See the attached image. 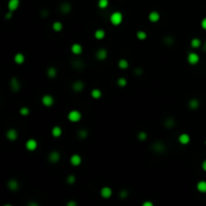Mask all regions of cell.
Listing matches in <instances>:
<instances>
[{"label": "cell", "instance_id": "obj_1", "mask_svg": "<svg viewBox=\"0 0 206 206\" xmlns=\"http://www.w3.org/2000/svg\"><path fill=\"white\" fill-rule=\"evenodd\" d=\"M123 18H124V16L120 11H115V12L112 13L111 16H110V21H111L112 24L115 25V26H118V25H120L121 23L123 22Z\"/></svg>", "mask_w": 206, "mask_h": 206}, {"label": "cell", "instance_id": "obj_2", "mask_svg": "<svg viewBox=\"0 0 206 206\" xmlns=\"http://www.w3.org/2000/svg\"><path fill=\"white\" fill-rule=\"evenodd\" d=\"M67 119H69V121L72 122V123H78L81 119V113L76 111V110H72L67 115Z\"/></svg>", "mask_w": 206, "mask_h": 206}, {"label": "cell", "instance_id": "obj_3", "mask_svg": "<svg viewBox=\"0 0 206 206\" xmlns=\"http://www.w3.org/2000/svg\"><path fill=\"white\" fill-rule=\"evenodd\" d=\"M187 60H188V62L190 64L195 65V64H197L198 62H199V60H200V57H199V55L196 52H190L188 55V57H187Z\"/></svg>", "mask_w": 206, "mask_h": 206}, {"label": "cell", "instance_id": "obj_4", "mask_svg": "<svg viewBox=\"0 0 206 206\" xmlns=\"http://www.w3.org/2000/svg\"><path fill=\"white\" fill-rule=\"evenodd\" d=\"M152 149L155 153H158V154H161L163 152H165V145L161 142H155L153 145H152Z\"/></svg>", "mask_w": 206, "mask_h": 206}, {"label": "cell", "instance_id": "obj_5", "mask_svg": "<svg viewBox=\"0 0 206 206\" xmlns=\"http://www.w3.org/2000/svg\"><path fill=\"white\" fill-rule=\"evenodd\" d=\"M41 103H42L44 107H51L55 104V100H53V98L50 95H44L41 98Z\"/></svg>", "mask_w": 206, "mask_h": 206}, {"label": "cell", "instance_id": "obj_6", "mask_svg": "<svg viewBox=\"0 0 206 206\" xmlns=\"http://www.w3.org/2000/svg\"><path fill=\"white\" fill-rule=\"evenodd\" d=\"M48 160L50 163H57L60 160V154L57 151H52L48 155Z\"/></svg>", "mask_w": 206, "mask_h": 206}, {"label": "cell", "instance_id": "obj_7", "mask_svg": "<svg viewBox=\"0 0 206 206\" xmlns=\"http://www.w3.org/2000/svg\"><path fill=\"white\" fill-rule=\"evenodd\" d=\"M7 187L11 191H17L19 189V183L16 179H10L7 182Z\"/></svg>", "mask_w": 206, "mask_h": 206}, {"label": "cell", "instance_id": "obj_8", "mask_svg": "<svg viewBox=\"0 0 206 206\" xmlns=\"http://www.w3.org/2000/svg\"><path fill=\"white\" fill-rule=\"evenodd\" d=\"M9 85H10V88L13 91V92H18V91H19L20 83H19V81H18V79H16V78H11Z\"/></svg>", "mask_w": 206, "mask_h": 206}, {"label": "cell", "instance_id": "obj_9", "mask_svg": "<svg viewBox=\"0 0 206 206\" xmlns=\"http://www.w3.org/2000/svg\"><path fill=\"white\" fill-rule=\"evenodd\" d=\"M112 194H113V190H112L110 187H103L102 190H101V196H102L103 198H110L112 196Z\"/></svg>", "mask_w": 206, "mask_h": 206}, {"label": "cell", "instance_id": "obj_10", "mask_svg": "<svg viewBox=\"0 0 206 206\" xmlns=\"http://www.w3.org/2000/svg\"><path fill=\"white\" fill-rule=\"evenodd\" d=\"M20 5V0H9L8 1V10L10 11H15L16 9L19 7Z\"/></svg>", "mask_w": 206, "mask_h": 206}, {"label": "cell", "instance_id": "obj_11", "mask_svg": "<svg viewBox=\"0 0 206 206\" xmlns=\"http://www.w3.org/2000/svg\"><path fill=\"white\" fill-rule=\"evenodd\" d=\"M96 57L99 60H105L108 57L107 50H105V48H100V50L96 52Z\"/></svg>", "mask_w": 206, "mask_h": 206}, {"label": "cell", "instance_id": "obj_12", "mask_svg": "<svg viewBox=\"0 0 206 206\" xmlns=\"http://www.w3.org/2000/svg\"><path fill=\"white\" fill-rule=\"evenodd\" d=\"M72 90L74 91V92L79 93V92H81V91L85 88V84L83 83L81 81H74V84H72Z\"/></svg>", "mask_w": 206, "mask_h": 206}, {"label": "cell", "instance_id": "obj_13", "mask_svg": "<svg viewBox=\"0 0 206 206\" xmlns=\"http://www.w3.org/2000/svg\"><path fill=\"white\" fill-rule=\"evenodd\" d=\"M6 137H7V139L10 140V141H15L18 137L17 131L14 130V129H9L7 132H6Z\"/></svg>", "mask_w": 206, "mask_h": 206}, {"label": "cell", "instance_id": "obj_14", "mask_svg": "<svg viewBox=\"0 0 206 206\" xmlns=\"http://www.w3.org/2000/svg\"><path fill=\"white\" fill-rule=\"evenodd\" d=\"M69 162L72 166H79L81 165V157L79 155V154H74L71 155V159H69Z\"/></svg>", "mask_w": 206, "mask_h": 206}, {"label": "cell", "instance_id": "obj_15", "mask_svg": "<svg viewBox=\"0 0 206 206\" xmlns=\"http://www.w3.org/2000/svg\"><path fill=\"white\" fill-rule=\"evenodd\" d=\"M59 10L62 13H64V14H67V13L71 12V3H69V2H64V3H62V5L59 6Z\"/></svg>", "mask_w": 206, "mask_h": 206}, {"label": "cell", "instance_id": "obj_16", "mask_svg": "<svg viewBox=\"0 0 206 206\" xmlns=\"http://www.w3.org/2000/svg\"><path fill=\"white\" fill-rule=\"evenodd\" d=\"M25 147L28 151H34L36 148H37V142L36 140L34 139H29L27 140L26 144H25Z\"/></svg>", "mask_w": 206, "mask_h": 206}, {"label": "cell", "instance_id": "obj_17", "mask_svg": "<svg viewBox=\"0 0 206 206\" xmlns=\"http://www.w3.org/2000/svg\"><path fill=\"white\" fill-rule=\"evenodd\" d=\"M178 141L182 145H187L190 142V136L188 134H186V133H183V134H181L178 137Z\"/></svg>", "mask_w": 206, "mask_h": 206}, {"label": "cell", "instance_id": "obj_18", "mask_svg": "<svg viewBox=\"0 0 206 206\" xmlns=\"http://www.w3.org/2000/svg\"><path fill=\"white\" fill-rule=\"evenodd\" d=\"M71 52L74 53L76 55H79L83 52V46L79 43H74L71 47Z\"/></svg>", "mask_w": 206, "mask_h": 206}, {"label": "cell", "instance_id": "obj_19", "mask_svg": "<svg viewBox=\"0 0 206 206\" xmlns=\"http://www.w3.org/2000/svg\"><path fill=\"white\" fill-rule=\"evenodd\" d=\"M160 19V13L158 11H151L149 13V20L151 22H158Z\"/></svg>", "mask_w": 206, "mask_h": 206}, {"label": "cell", "instance_id": "obj_20", "mask_svg": "<svg viewBox=\"0 0 206 206\" xmlns=\"http://www.w3.org/2000/svg\"><path fill=\"white\" fill-rule=\"evenodd\" d=\"M199 106H200V103H199V101L197 99H191L188 103V107L191 110H197Z\"/></svg>", "mask_w": 206, "mask_h": 206}, {"label": "cell", "instance_id": "obj_21", "mask_svg": "<svg viewBox=\"0 0 206 206\" xmlns=\"http://www.w3.org/2000/svg\"><path fill=\"white\" fill-rule=\"evenodd\" d=\"M25 60V57L22 55V53L18 52L14 55V62L16 64H22Z\"/></svg>", "mask_w": 206, "mask_h": 206}, {"label": "cell", "instance_id": "obj_22", "mask_svg": "<svg viewBox=\"0 0 206 206\" xmlns=\"http://www.w3.org/2000/svg\"><path fill=\"white\" fill-rule=\"evenodd\" d=\"M197 190L201 193H206V181L204 180H201L197 183V186H196Z\"/></svg>", "mask_w": 206, "mask_h": 206}, {"label": "cell", "instance_id": "obj_23", "mask_svg": "<svg viewBox=\"0 0 206 206\" xmlns=\"http://www.w3.org/2000/svg\"><path fill=\"white\" fill-rule=\"evenodd\" d=\"M51 134H52V136H53L55 138L60 137V136H62V128L58 127V126H55V127H53L52 130H51Z\"/></svg>", "mask_w": 206, "mask_h": 206}, {"label": "cell", "instance_id": "obj_24", "mask_svg": "<svg viewBox=\"0 0 206 206\" xmlns=\"http://www.w3.org/2000/svg\"><path fill=\"white\" fill-rule=\"evenodd\" d=\"M105 36H106V32H105L104 29H98V30H96V32H95L96 39L102 40V39H104Z\"/></svg>", "mask_w": 206, "mask_h": 206}, {"label": "cell", "instance_id": "obj_25", "mask_svg": "<svg viewBox=\"0 0 206 206\" xmlns=\"http://www.w3.org/2000/svg\"><path fill=\"white\" fill-rule=\"evenodd\" d=\"M46 74H47L48 78H50V79H55V76H57V69H55V67H48V69H47V71H46Z\"/></svg>", "mask_w": 206, "mask_h": 206}, {"label": "cell", "instance_id": "obj_26", "mask_svg": "<svg viewBox=\"0 0 206 206\" xmlns=\"http://www.w3.org/2000/svg\"><path fill=\"white\" fill-rule=\"evenodd\" d=\"M190 44H191V46L193 48H199V47L202 46V41H201L199 38H193L191 40Z\"/></svg>", "mask_w": 206, "mask_h": 206}, {"label": "cell", "instance_id": "obj_27", "mask_svg": "<svg viewBox=\"0 0 206 206\" xmlns=\"http://www.w3.org/2000/svg\"><path fill=\"white\" fill-rule=\"evenodd\" d=\"M118 65H119V67H120L121 69H127L128 67H129V62H128L127 59H124V58H122V59L119 60Z\"/></svg>", "mask_w": 206, "mask_h": 206}, {"label": "cell", "instance_id": "obj_28", "mask_svg": "<svg viewBox=\"0 0 206 206\" xmlns=\"http://www.w3.org/2000/svg\"><path fill=\"white\" fill-rule=\"evenodd\" d=\"M62 28H64V25H62V22H59V21L53 22V24H52V29L55 30V31L59 32V31H62Z\"/></svg>", "mask_w": 206, "mask_h": 206}, {"label": "cell", "instance_id": "obj_29", "mask_svg": "<svg viewBox=\"0 0 206 206\" xmlns=\"http://www.w3.org/2000/svg\"><path fill=\"white\" fill-rule=\"evenodd\" d=\"M164 126H165L166 128H173L175 126V120L173 118H168L167 120L165 121V123H164Z\"/></svg>", "mask_w": 206, "mask_h": 206}, {"label": "cell", "instance_id": "obj_30", "mask_svg": "<svg viewBox=\"0 0 206 206\" xmlns=\"http://www.w3.org/2000/svg\"><path fill=\"white\" fill-rule=\"evenodd\" d=\"M91 95H92V97L93 98V99L98 100L102 97V92H101L99 88H93V90L92 91V93H91Z\"/></svg>", "mask_w": 206, "mask_h": 206}, {"label": "cell", "instance_id": "obj_31", "mask_svg": "<svg viewBox=\"0 0 206 206\" xmlns=\"http://www.w3.org/2000/svg\"><path fill=\"white\" fill-rule=\"evenodd\" d=\"M98 6L101 9H105L109 6V0H99L98 1Z\"/></svg>", "mask_w": 206, "mask_h": 206}, {"label": "cell", "instance_id": "obj_32", "mask_svg": "<svg viewBox=\"0 0 206 206\" xmlns=\"http://www.w3.org/2000/svg\"><path fill=\"white\" fill-rule=\"evenodd\" d=\"M78 134H79V135H78L79 138H81V139H86V138L88 136V132L86 130V129H81V130L79 131Z\"/></svg>", "mask_w": 206, "mask_h": 206}, {"label": "cell", "instance_id": "obj_33", "mask_svg": "<svg viewBox=\"0 0 206 206\" xmlns=\"http://www.w3.org/2000/svg\"><path fill=\"white\" fill-rule=\"evenodd\" d=\"M127 83H128V81L125 78H119L118 81H117V84H118V86H121V88H124V86H127Z\"/></svg>", "mask_w": 206, "mask_h": 206}, {"label": "cell", "instance_id": "obj_34", "mask_svg": "<svg viewBox=\"0 0 206 206\" xmlns=\"http://www.w3.org/2000/svg\"><path fill=\"white\" fill-rule=\"evenodd\" d=\"M137 38L140 39V40H145V39L147 38V33L145 31L140 30V31L137 32Z\"/></svg>", "mask_w": 206, "mask_h": 206}, {"label": "cell", "instance_id": "obj_35", "mask_svg": "<svg viewBox=\"0 0 206 206\" xmlns=\"http://www.w3.org/2000/svg\"><path fill=\"white\" fill-rule=\"evenodd\" d=\"M67 184H69V185H72V184H74V182H76V176L74 175H69L67 178Z\"/></svg>", "mask_w": 206, "mask_h": 206}, {"label": "cell", "instance_id": "obj_36", "mask_svg": "<svg viewBox=\"0 0 206 206\" xmlns=\"http://www.w3.org/2000/svg\"><path fill=\"white\" fill-rule=\"evenodd\" d=\"M138 139H139L140 141H145V140L147 139V133L144 132V131L140 132L139 134H138Z\"/></svg>", "mask_w": 206, "mask_h": 206}, {"label": "cell", "instance_id": "obj_37", "mask_svg": "<svg viewBox=\"0 0 206 206\" xmlns=\"http://www.w3.org/2000/svg\"><path fill=\"white\" fill-rule=\"evenodd\" d=\"M20 115H22V116H27V115H29V109L26 107H23L20 109Z\"/></svg>", "mask_w": 206, "mask_h": 206}, {"label": "cell", "instance_id": "obj_38", "mask_svg": "<svg viewBox=\"0 0 206 206\" xmlns=\"http://www.w3.org/2000/svg\"><path fill=\"white\" fill-rule=\"evenodd\" d=\"M72 65H74L76 69H81V60H74V62H72Z\"/></svg>", "mask_w": 206, "mask_h": 206}, {"label": "cell", "instance_id": "obj_39", "mask_svg": "<svg viewBox=\"0 0 206 206\" xmlns=\"http://www.w3.org/2000/svg\"><path fill=\"white\" fill-rule=\"evenodd\" d=\"M128 191L127 190H122L120 192V197L122 199H125V198H127V196H128Z\"/></svg>", "mask_w": 206, "mask_h": 206}, {"label": "cell", "instance_id": "obj_40", "mask_svg": "<svg viewBox=\"0 0 206 206\" xmlns=\"http://www.w3.org/2000/svg\"><path fill=\"white\" fill-rule=\"evenodd\" d=\"M165 41H167L168 44H172L173 42H174V39L170 36H167V37H165Z\"/></svg>", "mask_w": 206, "mask_h": 206}, {"label": "cell", "instance_id": "obj_41", "mask_svg": "<svg viewBox=\"0 0 206 206\" xmlns=\"http://www.w3.org/2000/svg\"><path fill=\"white\" fill-rule=\"evenodd\" d=\"M201 26H202V28H203V29H205V30H206V17H205V18H203L202 21H201Z\"/></svg>", "mask_w": 206, "mask_h": 206}, {"label": "cell", "instance_id": "obj_42", "mask_svg": "<svg viewBox=\"0 0 206 206\" xmlns=\"http://www.w3.org/2000/svg\"><path fill=\"white\" fill-rule=\"evenodd\" d=\"M153 202H151V201H145L144 203H143V206H153Z\"/></svg>", "mask_w": 206, "mask_h": 206}, {"label": "cell", "instance_id": "obj_43", "mask_svg": "<svg viewBox=\"0 0 206 206\" xmlns=\"http://www.w3.org/2000/svg\"><path fill=\"white\" fill-rule=\"evenodd\" d=\"M134 72H135V74H142V72H143V71H142V69H136Z\"/></svg>", "mask_w": 206, "mask_h": 206}, {"label": "cell", "instance_id": "obj_44", "mask_svg": "<svg viewBox=\"0 0 206 206\" xmlns=\"http://www.w3.org/2000/svg\"><path fill=\"white\" fill-rule=\"evenodd\" d=\"M201 167H202V169L206 172V160H204L202 162V165H201Z\"/></svg>", "mask_w": 206, "mask_h": 206}, {"label": "cell", "instance_id": "obj_45", "mask_svg": "<svg viewBox=\"0 0 206 206\" xmlns=\"http://www.w3.org/2000/svg\"><path fill=\"white\" fill-rule=\"evenodd\" d=\"M67 206H76V203L74 202V201H69V202L67 203Z\"/></svg>", "mask_w": 206, "mask_h": 206}, {"label": "cell", "instance_id": "obj_46", "mask_svg": "<svg viewBox=\"0 0 206 206\" xmlns=\"http://www.w3.org/2000/svg\"><path fill=\"white\" fill-rule=\"evenodd\" d=\"M201 47H202V50L204 51V52H206V42L202 43V46H201Z\"/></svg>", "mask_w": 206, "mask_h": 206}, {"label": "cell", "instance_id": "obj_47", "mask_svg": "<svg viewBox=\"0 0 206 206\" xmlns=\"http://www.w3.org/2000/svg\"><path fill=\"white\" fill-rule=\"evenodd\" d=\"M205 144H206V142H205Z\"/></svg>", "mask_w": 206, "mask_h": 206}]
</instances>
